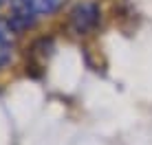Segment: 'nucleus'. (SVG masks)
Instances as JSON below:
<instances>
[{
    "label": "nucleus",
    "instance_id": "nucleus-1",
    "mask_svg": "<svg viewBox=\"0 0 152 145\" xmlns=\"http://www.w3.org/2000/svg\"><path fill=\"white\" fill-rule=\"evenodd\" d=\"M102 20V9L97 2L93 0H84L77 2L69 13V27L75 35H88L91 31H95V27Z\"/></svg>",
    "mask_w": 152,
    "mask_h": 145
},
{
    "label": "nucleus",
    "instance_id": "nucleus-2",
    "mask_svg": "<svg viewBox=\"0 0 152 145\" xmlns=\"http://www.w3.org/2000/svg\"><path fill=\"white\" fill-rule=\"evenodd\" d=\"M11 27L9 22H2L0 20V70L11 62V55H13V38H11Z\"/></svg>",
    "mask_w": 152,
    "mask_h": 145
},
{
    "label": "nucleus",
    "instance_id": "nucleus-3",
    "mask_svg": "<svg viewBox=\"0 0 152 145\" xmlns=\"http://www.w3.org/2000/svg\"><path fill=\"white\" fill-rule=\"evenodd\" d=\"M7 2H11V0H0V7H4Z\"/></svg>",
    "mask_w": 152,
    "mask_h": 145
}]
</instances>
